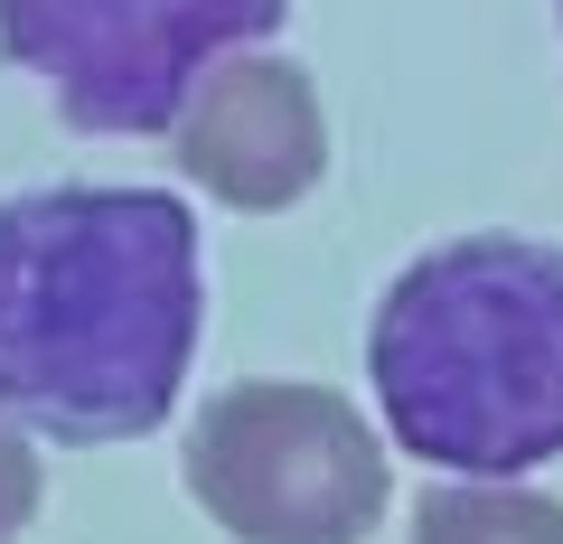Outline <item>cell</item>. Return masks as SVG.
I'll return each mask as SVG.
<instances>
[{"label":"cell","mask_w":563,"mask_h":544,"mask_svg":"<svg viewBox=\"0 0 563 544\" xmlns=\"http://www.w3.org/2000/svg\"><path fill=\"white\" fill-rule=\"evenodd\" d=\"M198 357V217L161 188L0 198V423L132 442Z\"/></svg>","instance_id":"obj_1"},{"label":"cell","mask_w":563,"mask_h":544,"mask_svg":"<svg viewBox=\"0 0 563 544\" xmlns=\"http://www.w3.org/2000/svg\"><path fill=\"white\" fill-rule=\"evenodd\" d=\"M395 451L451 479H517L563 451V244L461 235L404 263L366 329Z\"/></svg>","instance_id":"obj_2"},{"label":"cell","mask_w":563,"mask_h":544,"mask_svg":"<svg viewBox=\"0 0 563 544\" xmlns=\"http://www.w3.org/2000/svg\"><path fill=\"white\" fill-rule=\"evenodd\" d=\"M188 488L235 544H366L385 442L329 385H235L188 432Z\"/></svg>","instance_id":"obj_3"},{"label":"cell","mask_w":563,"mask_h":544,"mask_svg":"<svg viewBox=\"0 0 563 544\" xmlns=\"http://www.w3.org/2000/svg\"><path fill=\"white\" fill-rule=\"evenodd\" d=\"M291 0H0V47L76 132H169L198 76L273 38Z\"/></svg>","instance_id":"obj_4"},{"label":"cell","mask_w":563,"mask_h":544,"mask_svg":"<svg viewBox=\"0 0 563 544\" xmlns=\"http://www.w3.org/2000/svg\"><path fill=\"white\" fill-rule=\"evenodd\" d=\"M169 151H179V169L207 188V198L273 217V207H291L310 179H320L329 122H320V95H310L301 66L235 47V57H217L198 76V95L179 103Z\"/></svg>","instance_id":"obj_5"},{"label":"cell","mask_w":563,"mask_h":544,"mask_svg":"<svg viewBox=\"0 0 563 544\" xmlns=\"http://www.w3.org/2000/svg\"><path fill=\"white\" fill-rule=\"evenodd\" d=\"M413 544H563V507L507 479H461L413 507Z\"/></svg>","instance_id":"obj_6"},{"label":"cell","mask_w":563,"mask_h":544,"mask_svg":"<svg viewBox=\"0 0 563 544\" xmlns=\"http://www.w3.org/2000/svg\"><path fill=\"white\" fill-rule=\"evenodd\" d=\"M29 517H38V451H29V432L0 423V544L20 535Z\"/></svg>","instance_id":"obj_7"}]
</instances>
